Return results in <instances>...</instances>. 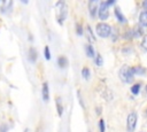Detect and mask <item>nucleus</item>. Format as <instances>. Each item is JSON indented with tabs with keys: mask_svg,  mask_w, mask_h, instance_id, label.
<instances>
[{
	"mask_svg": "<svg viewBox=\"0 0 147 132\" xmlns=\"http://www.w3.org/2000/svg\"><path fill=\"white\" fill-rule=\"evenodd\" d=\"M131 92H132L133 95H138L139 92H140V84H134V85H132Z\"/></svg>",
	"mask_w": 147,
	"mask_h": 132,
	"instance_id": "11",
	"label": "nucleus"
},
{
	"mask_svg": "<svg viewBox=\"0 0 147 132\" xmlns=\"http://www.w3.org/2000/svg\"><path fill=\"white\" fill-rule=\"evenodd\" d=\"M96 10H98V8H96V2H95V1L90 2V15H91L92 17H94V16H95Z\"/></svg>",
	"mask_w": 147,
	"mask_h": 132,
	"instance_id": "9",
	"label": "nucleus"
},
{
	"mask_svg": "<svg viewBox=\"0 0 147 132\" xmlns=\"http://www.w3.org/2000/svg\"><path fill=\"white\" fill-rule=\"evenodd\" d=\"M56 16H57L59 23L62 24V22L67 17V6L64 2H57L56 3Z\"/></svg>",
	"mask_w": 147,
	"mask_h": 132,
	"instance_id": "3",
	"label": "nucleus"
},
{
	"mask_svg": "<svg viewBox=\"0 0 147 132\" xmlns=\"http://www.w3.org/2000/svg\"><path fill=\"white\" fill-rule=\"evenodd\" d=\"M146 112H147V109H146Z\"/></svg>",
	"mask_w": 147,
	"mask_h": 132,
	"instance_id": "25",
	"label": "nucleus"
},
{
	"mask_svg": "<svg viewBox=\"0 0 147 132\" xmlns=\"http://www.w3.org/2000/svg\"><path fill=\"white\" fill-rule=\"evenodd\" d=\"M133 72H134V75H145L146 70L142 67H134L133 68Z\"/></svg>",
	"mask_w": 147,
	"mask_h": 132,
	"instance_id": "12",
	"label": "nucleus"
},
{
	"mask_svg": "<svg viewBox=\"0 0 147 132\" xmlns=\"http://www.w3.org/2000/svg\"><path fill=\"white\" fill-rule=\"evenodd\" d=\"M95 31H96V34L101 38H107L110 32H111V28L110 25H108L107 23H99L95 28Z\"/></svg>",
	"mask_w": 147,
	"mask_h": 132,
	"instance_id": "2",
	"label": "nucleus"
},
{
	"mask_svg": "<svg viewBox=\"0 0 147 132\" xmlns=\"http://www.w3.org/2000/svg\"><path fill=\"white\" fill-rule=\"evenodd\" d=\"M137 121H138V117L136 112H130L127 115V118H126V131L127 132H134L136 126H137Z\"/></svg>",
	"mask_w": 147,
	"mask_h": 132,
	"instance_id": "4",
	"label": "nucleus"
},
{
	"mask_svg": "<svg viewBox=\"0 0 147 132\" xmlns=\"http://www.w3.org/2000/svg\"><path fill=\"white\" fill-rule=\"evenodd\" d=\"M56 104H57V112H59V115L61 116V115H62V106H61V103H60V99H57Z\"/></svg>",
	"mask_w": 147,
	"mask_h": 132,
	"instance_id": "20",
	"label": "nucleus"
},
{
	"mask_svg": "<svg viewBox=\"0 0 147 132\" xmlns=\"http://www.w3.org/2000/svg\"><path fill=\"white\" fill-rule=\"evenodd\" d=\"M1 132H7V126L6 125H2L1 126Z\"/></svg>",
	"mask_w": 147,
	"mask_h": 132,
	"instance_id": "21",
	"label": "nucleus"
},
{
	"mask_svg": "<svg viewBox=\"0 0 147 132\" xmlns=\"http://www.w3.org/2000/svg\"><path fill=\"white\" fill-rule=\"evenodd\" d=\"M86 32H87V34H88V39H90L91 41H94L95 38L93 37V33H91V29H90V26L86 28Z\"/></svg>",
	"mask_w": 147,
	"mask_h": 132,
	"instance_id": "17",
	"label": "nucleus"
},
{
	"mask_svg": "<svg viewBox=\"0 0 147 132\" xmlns=\"http://www.w3.org/2000/svg\"><path fill=\"white\" fill-rule=\"evenodd\" d=\"M146 92H147V86H146Z\"/></svg>",
	"mask_w": 147,
	"mask_h": 132,
	"instance_id": "24",
	"label": "nucleus"
},
{
	"mask_svg": "<svg viewBox=\"0 0 147 132\" xmlns=\"http://www.w3.org/2000/svg\"><path fill=\"white\" fill-rule=\"evenodd\" d=\"M108 5L107 2H101L98 7V15H99V18L101 21H106L108 17H109V9H108Z\"/></svg>",
	"mask_w": 147,
	"mask_h": 132,
	"instance_id": "5",
	"label": "nucleus"
},
{
	"mask_svg": "<svg viewBox=\"0 0 147 132\" xmlns=\"http://www.w3.org/2000/svg\"><path fill=\"white\" fill-rule=\"evenodd\" d=\"M119 77L125 83H130L132 81L133 77H134V72H133V68L131 67H127V65H124L119 70Z\"/></svg>",
	"mask_w": 147,
	"mask_h": 132,
	"instance_id": "1",
	"label": "nucleus"
},
{
	"mask_svg": "<svg viewBox=\"0 0 147 132\" xmlns=\"http://www.w3.org/2000/svg\"><path fill=\"white\" fill-rule=\"evenodd\" d=\"M82 76H83L85 79H88V78H90V70H88V68H83V70H82Z\"/></svg>",
	"mask_w": 147,
	"mask_h": 132,
	"instance_id": "14",
	"label": "nucleus"
},
{
	"mask_svg": "<svg viewBox=\"0 0 147 132\" xmlns=\"http://www.w3.org/2000/svg\"><path fill=\"white\" fill-rule=\"evenodd\" d=\"M85 51H86V54H87L88 57H94V49H93L92 45L87 44V45L85 46Z\"/></svg>",
	"mask_w": 147,
	"mask_h": 132,
	"instance_id": "10",
	"label": "nucleus"
},
{
	"mask_svg": "<svg viewBox=\"0 0 147 132\" xmlns=\"http://www.w3.org/2000/svg\"><path fill=\"white\" fill-rule=\"evenodd\" d=\"M67 63H68V61H67V59H65L64 56L59 57V65H60L61 68H64V67L67 65Z\"/></svg>",
	"mask_w": 147,
	"mask_h": 132,
	"instance_id": "13",
	"label": "nucleus"
},
{
	"mask_svg": "<svg viewBox=\"0 0 147 132\" xmlns=\"http://www.w3.org/2000/svg\"><path fill=\"white\" fill-rule=\"evenodd\" d=\"M77 33H78V34H82V33H83V32H82L80 26H78V28H77Z\"/></svg>",
	"mask_w": 147,
	"mask_h": 132,
	"instance_id": "22",
	"label": "nucleus"
},
{
	"mask_svg": "<svg viewBox=\"0 0 147 132\" xmlns=\"http://www.w3.org/2000/svg\"><path fill=\"white\" fill-rule=\"evenodd\" d=\"M142 6H144V8H145V9H146V11H147V0H146V1H144Z\"/></svg>",
	"mask_w": 147,
	"mask_h": 132,
	"instance_id": "23",
	"label": "nucleus"
},
{
	"mask_svg": "<svg viewBox=\"0 0 147 132\" xmlns=\"http://www.w3.org/2000/svg\"><path fill=\"white\" fill-rule=\"evenodd\" d=\"M141 46H142V48H144L145 51H147V34L144 37V39H142V41H141Z\"/></svg>",
	"mask_w": 147,
	"mask_h": 132,
	"instance_id": "19",
	"label": "nucleus"
},
{
	"mask_svg": "<svg viewBox=\"0 0 147 132\" xmlns=\"http://www.w3.org/2000/svg\"><path fill=\"white\" fill-rule=\"evenodd\" d=\"M95 63H96V65H102V63H103V61H102V57H101V55L100 54H98L96 55V59H95Z\"/></svg>",
	"mask_w": 147,
	"mask_h": 132,
	"instance_id": "18",
	"label": "nucleus"
},
{
	"mask_svg": "<svg viewBox=\"0 0 147 132\" xmlns=\"http://www.w3.org/2000/svg\"><path fill=\"white\" fill-rule=\"evenodd\" d=\"M99 130H100V132H105V130H106V125H105V121L103 119L99 121Z\"/></svg>",
	"mask_w": 147,
	"mask_h": 132,
	"instance_id": "15",
	"label": "nucleus"
},
{
	"mask_svg": "<svg viewBox=\"0 0 147 132\" xmlns=\"http://www.w3.org/2000/svg\"><path fill=\"white\" fill-rule=\"evenodd\" d=\"M41 94H42V100L47 102L48 99H49V90H48V84H47V83H44V84H42Z\"/></svg>",
	"mask_w": 147,
	"mask_h": 132,
	"instance_id": "6",
	"label": "nucleus"
},
{
	"mask_svg": "<svg viewBox=\"0 0 147 132\" xmlns=\"http://www.w3.org/2000/svg\"><path fill=\"white\" fill-rule=\"evenodd\" d=\"M44 54H45V59H46V60H49V59H51V53H49L48 46H46V47L44 48Z\"/></svg>",
	"mask_w": 147,
	"mask_h": 132,
	"instance_id": "16",
	"label": "nucleus"
},
{
	"mask_svg": "<svg viewBox=\"0 0 147 132\" xmlns=\"http://www.w3.org/2000/svg\"><path fill=\"white\" fill-rule=\"evenodd\" d=\"M115 15H116V17H117V21H118V22H121V23H125V22H126L125 16L122 14V11H121V9H119L118 7H116V8H115Z\"/></svg>",
	"mask_w": 147,
	"mask_h": 132,
	"instance_id": "7",
	"label": "nucleus"
},
{
	"mask_svg": "<svg viewBox=\"0 0 147 132\" xmlns=\"http://www.w3.org/2000/svg\"><path fill=\"white\" fill-rule=\"evenodd\" d=\"M139 22H140V24L142 26L147 28V11L146 10H144V11L140 13V15H139Z\"/></svg>",
	"mask_w": 147,
	"mask_h": 132,
	"instance_id": "8",
	"label": "nucleus"
}]
</instances>
